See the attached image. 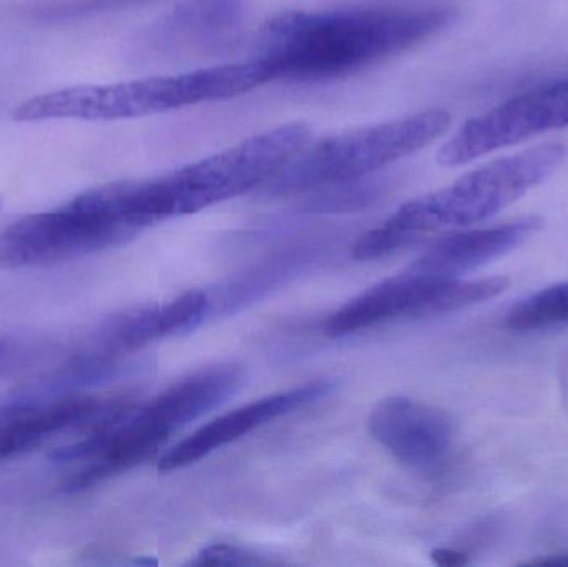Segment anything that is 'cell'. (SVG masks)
Masks as SVG:
<instances>
[{"label": "cell", "mask_w": 568, "mask_h": 567, "mask_svg": "<svg viewBox=\"0 0 568 567\" xmlns=\"http://www.w3.org/2000/svg\"><path fill=\"white\" fill-rule=\"evenodd\" d=\"M449 7L371 6L291 10L256 36L252 59L272 80L341 79L407 52L449 26Z\"/></svg>", "instance_id": "6da1fadb"}, {"label": "cell", "mask_w": 568, "mask_h": 567, "mask_svg": "<svg viewBox=\"0 0 568 567\" xmlns=\"http://www.w3.org/2000/svg\"><path fill=\"white\" fill-rule=\"evenodd\" d=\"M311 139L307 123H283L163 175L106 183L97 192L120 219L142 232L266 185Z\"/></svg>", "instance_id": "7a4b0ae2"}, {"label": "cell", "mask_w": 568, "mask_h": 567, "mask_svg": "<svg viewBox=\"0 0 568 567\" xmlns=\"http://www.w3.org/2000/svg\"><path fill=\"white\" fill-rule=\"evenodd\" d=\"M270 82L256 60L225 63L193 72L146 77L105 85H75L40 93L13 109L17 122L85 120L113 122L159 115L200 103L243 95Z\"/></svg>", "instance_id": "3957f363"}, {"label": "cell", "mask_w": 568, "mask_h": 567, "mask_svg": "<svg viewBox=\"0 0 568 567\" xmlns=\"http://www.w3.org/2000/svg\"><path fill=\"white\" fill-rule=\"evenodd\" d=\"M449 126V113L434 109L311 139L266 186L276 195H290L357 182L436 142Z\"/></svg>", "instance_id": "277c9868"}, {"label": "cell", "mask_w": 568, "mask_h": 567, "mask_svg": "<svg viewBox=\"0 0 568 567\" xmlns=\"http://www.w3.org/2000/svg\"><path fill=\"white\" fill-rule=\"evenodd\" d=\"M566 153V145L552 142L494 160L437 192L410 200L384 225L409 245L433 230L486 222L552 176Z\"/></svg>", "instance_id": "5b68a950"}, {"label": "cell", "mask_w": 568, "mask_h": 567, "mask_svg": "<svg viewBox=\"0 0 568 567\" xmlns=\"http://www.w3.org/2000/svg\"><path fill=\"white\" fill-rule=\"evenodd\" d=\"M139 235L92 189L65 205L30 213L0 232V269L57 265L123 245Z\"/></svg>", "instance_id": "8992f818"}, {"label": "cell", "mask_w": 568, "mask_h": 567, "mask_svg": "<svg viewBox=\"0 0 568 567\" xmlns=\"http://www.w3.org/2000/svg\"><path fill=\"white\" fill-rule=\"evenodd\" d=\"M509 280L433 279L407 269L357 295L329 316L324 333L344 338L394 318H426L479 305L506 292Z\"/></svg>", "instance_id": "52a82bcc"}, {"label": "cell", "mask_w": 568, "mask_h": 567, "mask_svg": "<svg viewBox=\"0 0 568 567\" xmlns=\"http://www.w3.org/2000/svg\"><path fill=\"white\" fill-rule=\"evenodd\" d=\"M568 126V79L519 93L467 120L437 153L443 166H459L540 133Z\"/></svg>", "instance_id": "ba28073f"}, {"label": "cell", "mask_w": 568, "mask_h": 567, "mask_svg": "<svg viewBox=\"0 0 568 567\" xmlns=\"http://www.w3.org/2000/svg\"><path fill=\"white\" fill-rule=\"evenodd\" d=\"M209 318V295L192 290L163 305L142 306L105 320L73 345L67 362L119 365L150 343L192 332Z\"/></svg>", "instance_id": "9c48e42d"}, {"label": "cell", "mask_w": 568, "mask_h": 567, "mask_svg": "<svg viewBox=\"0 0 568 567\" xmlns=\"http://www.w3.org/2000/svg\"><path fill=\"white\" fill-rule=\"evenodd\" d=\"M122 403L82 393L50 399L6 396L0 402V463L29 455L63 433L92 429Z\"/></svg>", "instance_id": "30bf717a"}, {"label": "cell", "mask_w": 568, "mask_h": 567, "mask_svg": "<svg viewBox=\"0 0 568 567\" xmlns=\"http://www.w3.org/2000/svg\"><path fill=\"white\" fill-rule=\"evenodd\" d=\"M367 426L397 462L419 472L439 468L449 458L456 435L446 412L407 396L381 399Z\"/></svg>", "instance_id": "8fae6325"}, {"label": "cell", "mask_w": 568, "mask_h": 567, "mask_svg": "<svg viewBox=\"0 0 568 567\" xmlns=\"http://www.w3.org/2000/svg\"><path fill=\"white\" fill-rule=\"evenodd\" d=\"M333 388V383L327 379H316L225 413L169 449L160 459L159 469L162 473H170L195 465L216 449L268 425L273 419L282 418L326 398Z\"/></svg>", "instance_id": "7c38bea8"}, {"label": "cell", "mask_w": 568, "mask_h": 567, "mask_svg": "<svg viewBox=\"0 0 568 567\" xmlns=\"http://www.w3.org/2000/svg\"><path fill=\"white\" fill-rule=\"evenodd\" d=\"M539 229L537 216H526L503 225L453 233L430 246L409 270L433 279H460L519 249Z\"/></svg>", "instance_id": "4fadbf2b"}, {"label": "cell", "mask_w": 568, "mask_h": 567, "mask_svg": "<svg viewBox=\"0 0 568 567\" xmlns=\"http://www.w3.org/2000/svg\"><path fill=\"white\" fill-rule=\"evenodd\" d=\"M246 12L248 0H185L156 23L153 39L165 47H205L232 36Z\"/></svg>", "instance_id": "5bb4252c"}, {"label": "cell", "mask_w": 568, "mask_h": 567, "mask_svg": "<svg viewBox=\"0 0 568 567\" xmlns=\"http://www.w3.org/2000/svg\"><path fill=\"white\" fill-rule=\"evenodd\" d=\"M310 249L290 250L282 255L245 270L240 275L230 276L216 288L206 290L210 300V316L230 315L240 312L252 303L260 302L273 290L286 285L314 262Z\"/></svg>", "instance_id": "9a60e30c"}, {"label": "cell", "mask_w": 568, "mask_h": 567, "mask_svg": "<svg viewBox=\"0 0 568 567\" xmlns=\"http://www.w3.org/2000/svg\"><path fill=\"white\" fill-rule=\"evenodd\" d=\"M568 322V282L526 296L507 313L506 325L517 332L549 328Z\"/></svg>", "instance_id": "2e32d148"}, {"label": "cell", "mask_w": 568, "mask_h": 567, "mask_svg": "<svg viewBox=\"0 0 568 567\" xmlns=\"http://www.w3.org/2000/svg\"><path fill=\"white\" fill-rule=\"evenodd\" d=\"M193 566H270L273 559L235 545H212L196 555Z\"/></svg>", "instance_id": "e0dca14e"}, {"label": "cell", "mask_w": 568, "mask_h": 567, "mask_svg": "<svg viewBox=\"0 0 568 567\" xmlns=\"http://www.w3.org/2000/svg\"><path fill=\"white\" fill-rule=\"evenodd\" d=\"M433 561L436 563L437 566L444 567H456L466 565L467 558L463 553L454 551V549L439 548L434 549L433 555H430Z\"/></svg>", "instance_id": "ac0fdd59"}, {"label": "cell", "mask_w": 568, "mask_h": 567, "mask_svg": "<svg viewBox=\"0 0 568 567\" xmlns=\"http://www.w3.org/2000/svg\"><path fill=\"white\" fill-rule=\"evenodd\" d=\"M13 353H16V343L12 340L0 336V366L6 365L10 356H13Z\"/></svg>", "instance_id": "d6986e66"}, {"label": "cell", "mask_w": 568, "mask_h": 567, "mask_svg": "<svg viewBox=\"0 0 568 567\" xmlns=\"http://www.w3.org/2000/svg\"><path fill=\"white\" fill-rule=\"evenodd\" d=\"M532 565L568 566V555L554 556V558L540 559V561H532Z\"/></svg>", "instance_id": "ffe728a7"}]
</instances>
